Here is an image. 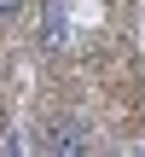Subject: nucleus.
Returning a JSON list of instances; mask_svg holds the SVG:
<instances>
[{
    "label": "nucleus",
    "mask_w": 145,
    "mask_h": 157,
    "mask_svg": "<svg viewBox=\"0 0 145 157\" xmlns=\"http://www.w3.org/2000/svg\"><path fill=\"white\" fill-rule=\"evenodd\" d=\"M87 146H93V134H87L81 117H52L41 128V151H52V157H76V151H87Z\"/></svg>",
    "instance_id": "1"
},
{
    "label": "nucleus",
    "mask_w": 145,
    "mask_h": 157,
    "mask_svg": "<svg viewBox=\"0 0 145 157\" xmlns=\"http://www.w3.org/2000/svg\"><path fill=\"white\" fill-rule=\"evenodd\" d=\"M46 47H64V0L52 6V17H46V35H41Z\"/></svg>",
    "instance_id": "2"
},
{
    "label": "nucleus",
    "mask_w": 145,
    "mask_h": 157,
    "mask_svg": "<svg viewBox=\"0 0 145 157\" xmlns=\"http://www.w3.org/2000/svg\"><path fill=\"white\" fill-rule=\"evenodd\" d=\"M23 6H29V0H0V23H12V17H23Z\"/></svg>",
    "instance_id": "3"
}]
</instances>
